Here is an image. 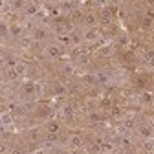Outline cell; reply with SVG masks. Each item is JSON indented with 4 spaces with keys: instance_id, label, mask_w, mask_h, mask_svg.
I'll use <instances>...</instances> for the list:
<instances>
[{
    "instance_id": "5bb4252c",
    "label": "cell",
    "mask_w": 154,
    "mask_h": 154,
    "mask_svg": "<svg viewBox=\"0 0 154 154\" xmlns=\"http://www.w3.org/2000/svg\"><path fill=\"white\" fill-rule=\"evenodd\" d=\"M59 130H61V123H59V121L50 119V121L46 123V132H48V134H59Z\"/></svg>"
},
{
    "instance_id": "3957f363",
    "label": "cell",
    "mask_w": 154,
    "mask_h": 154,
    "mask_svg": "<svg viewBox=\"0 0 154 154\" xmlns=\"http://www.w3.org/2000/svg\"><path fill=\"white\" fill-rule=\"evenodd\" d=\"M99 37H101V33H99L97 28H85V31H83V41L85 42H95Z\"/></svg>"
},
{
    "instance_id": "9a60e30c",
    "label": "cell",
    "mask_w": 154,
    "mask_h": 154,
    "mask_svg": "<svg viewBox=\"0 0 154 154\" xmlns=\"http://www.w3.org/2000/svg\"><path fill=\"white\" fill-rule=\"evenodd\" d=\"M15 73L18 75V79L26 77V75H28V64H26V63H18V64L15 66Z\"/></svg>"
},
{
    "instance_id": "30bf717a",
    "label": "cell",
    "mask_w": 154,
    "mask_h": 154,
    "mask_svg": "<svg viewBox=\"0 0 154 154\" xmlns=\"http://www.w3.org/2000/svg\"><path fill=\"white\" fill-rule=\"evenodd\" d=\"M116 143H118L121 149H125V150H130L132 149V140H130V136H119V138H116Z\"/></svg>"
},
{
    "instance_id": "8fae6325",
    "label": "cell",
    "mask_w": 154,
    "mask_h": 154,
    "mask_svg": "<svg viewBox=\"0 0 154 154\" xmlns=\"http://www.w3.org/2000/svg\"><path fill=\"white\" fill-rule=\"evenodd\" d=\"M33 41H44V38H48V29L42 28V26H37V29L31 33Z\"/></svg>"
},
{
    "instance_id": "484cf974",
    "label": "cell",
    "mask_w": 154,
    "mask_h": 154,
    "mask_svg": "<svg viewBox=\"0 0 154 154\" xmlns=\"http://www.w3.org/2000/svg\"><path fill=\"white\" fill-rule=\"evenodd\" d=\"M77 61H79L81 64H90V57H88V53L86 55H79V57H77Z\"/></svg>"
},
{
    "instance_id": "2e32d148",
    "label": "cell",
    "mask_w": 154,
    "mask_h": 154,
    "mask_svg": "<svg viewBox=\"0 0 154 154\" xmlns=\"http://www.w3.org/2000/svg\"><path fill=\"white\" fill-rule=\"evenodd\" d=\"M77 6H79L77 2H61V4H59L61 11H64V13H73Z\"/></svg>"
},
{
    "instance_id": "cb8c5ba5",
    "label": "cell",
    "mask_w": 154,
    "mask_h": 154,
    "mask_svg": "<svg viewBox=\"0 0 154 154\" xmlns=\"http://www.w3.org/2000/svg\"><path fill=\"white\" fill-rule=\"evenodd\" d=\"M61 73H64V75H72V73H73V66H72V64H64V66H61Z\"/></svg>"
},
{
    "instance_id": "d4e9b609",
    "label": "cell",
    "mask_w": 154,
    "mask_h": 154,
    "mask_svg": "<svg viewBox=\"0 0 154 154\" xmlns=\"http://www.w3.org/2000/svg\"><path fill=\"white\" fill-rule=\"evenodd\" d=\"M38 136H41V132H38V128H31V132H29V138H31V141H37L38 140Z\"/></svg>"
},
{
    "instance_id": "5b68a950",
    "label": "cell",
    "mask_w": 154,
    "mask_h": 154,
    "mask_svg": "<svg viewBox=\"0 0 154 154\" xmlns=\"http://www.w3.org/2000/svg\"><path fill=\"white\" fill-rule=\"evenodd\" d=\"M59 116H61L64 121H72V119L75 118V108H73L72 105H63V106L59 108Z\"/></svg>"
},
{
    "instance_id": "f546056e",
    "label": "cell",
    "mask_w": 154,
    "mask_h": 154,
    "mask_svg": "<svg viewBox=\"0 0 154 154\" xmlns=\"http://www.w3.org/2000/svg\"><path fill=\"white\" fill-rule=\"evenodd\" d=\"M141 24H143L145 28H149V26L152 24V20H150V18H143V22H141Z\"/></svg>"
},
{
    "instance_id": "6da1fadb",
    "label": "cell",
    "mask_w": 154,
    "mask_h": 154,
    "mask_svg": "<svg viewBox=\"0 0 154 154\" xmlns=\"http://www.w3.org/2000/svg\"><path fill=\"white\" fill-rule=\"evenodd\" d=\"M94 75H95V85H99V86H108L110 83H114V77L106 70H97V72H94Z\"/></svg>"
},
{
    "instance_id": "52a82bcc",
    "label": "cell",
    "mask_w": 154,
    "mask_h": 154,
    "mask_svg": "<svg viewBox=\"0 0 154 154\" xmlns=\"http://www.w3.org/2000/svg\"><path fill=\"white\" fill-rule=\"evenodd\" d=\"M0 123H2V128H11L15 119H13V114L9 110H4L2 114H0Z\"/></svg>"
},
{
    "instance_id": "83f0119b",
    "label": "cell",
    "mask_w": 154,
    "mask_h": 154,
    "mask_svg": "<svg viewBox=\"0 0 154 154\" xmlns=\"http://www.w3.org/2000/svg\"><path fill=\"white\" fill-rule=\"evenodd\" d=\"M9 154H26V152H24V149H20V147H11V149H9Z\"/></svg>"
},
{
    "instance_id": "e575fe53",
    "label": "cell",
    "mask_w": 154,
    "mask_h": 154,
    "mask_svg": "<svg viewBox=\"0 0 154 154\" xmlns=\"http://www.w3.org/2000/svg\"><path fill=\"white\" fill-rule=\"evenodd\" d=\"M152 8H154V4H152Z\"/></svg>"
},
{
    "instance_id": "d6986e66",
    "label": "cell",
    "mask_w": 154,
    "mask_h": 154,
    "mask_svg": "<svg viewBox=\"0 0 154 154\" xmlns=\"http://www.w3.org/2000/svg\"><path fill=\"white\" fill-rule=\"evenodd\" d=\"M44 95V83L35 81V97H42Z\"/></svg>"
},
{
    "instance_id": "603a6c76",
    "label": "cell",
    "mask_w": 154,
    "mask_h": 154,
    "mask_svg": "<svg viewBox=\"0 0 154 154\" xmlns=\"http://www.w3.org/2000/svg\"><path fill=\"white\" fill-rule=\"evenodd\" d=\"M59 13H61L59 4H53V6H50V8H48V15H51V17H57Z\"/></svg>"
},
{
    "instance_id": "4fadbf2b",
    "label": "cell",
    "mask_w": 154,
    "mask_h": 154,
    "mask_svg": "<svg viewBox=\"0 0 154 154\" xmlns=\"http://www.w3.org/2000/svg\"><path fill=\"white\" fill-rule=\"evenodd\" d=\"M24 13H26L29 18H33V17H37L38 13H41V6H38V4H26Z\"/></svg>"
},
{
    "instance_id": "1f68e13d",
    "label": "cell",
    "mask_w": 154,
    "mask_h": 154,
    "mask_svg": "<svg viewBox=\"0 0 154 154\" xmlns=\"http://www.w3.org/2000/svg\"><path fill=\"white\" fill-rule=\"evenodd\" d=\"M150 125H152V127H154V116H152V123H150Z\"/></svg>"
},
{
    "instance_id": "44dd1931",
    "label": "cell",
    "mask_w": 154,
    "mask_h": 154,
    "mask_svg": "<svg viewBox=\"0 0 154 154\" xmlns=\"http://www.w3.org/2000/svg\"><path fill=\"white\" fill-rule=\"evenodd\" d=\"M97 55H99V57H108V55H112V46H103V48H99V50H97Z\"/></svg>"
},
{
    "instance_id": "e0dca14e",
    "label": "cell",
    "mask_w": 154,
    "mask_h": 154,
    "mask_svg": "<svg viewBox=\"0 0 154 154\" xmlns=\"http://www.w3.org/2000/svg\"><path fill=\"white\" fill-rule=\"evenodd\" d=\"M72 147H75V149H83L85 147V140L81 138V136H70V141H68Z\"/></svg>"
},
{
    "instance_id": "7402d4cb",
    "label": "cell",
    "mask_w": 154,
    "mask_h": 154,
    "mask_svg": "<svg viewBox=\"0 0 154 154\" xmlns=\"http://www.w3.org/2000/svg\"><path fill=\"white\" fill-rule=\"evenodd\" d=\"M88 118H90V121L95 123V121H101V114H99L97 110H90V112H88Z\"/></svg>"
},
{
    "instance_id": "7c38bea8",
    "label": "cell",
    "mask_w": 154,
    "mask_h": 154,
    "mask_svg": "<svg viewBox=\"0 0 154 154\" xmlns=\"http://www.w3.org/2000/svg\"><path fill=\"white\" fill-rule=\"evenodd\" d=\"M18 42V48H20V50H29L31 46H33V37L31 35H24L22 38H20V41H17Z\"/></svg>"
},
{
    "instance_id": "ba28073f",
    "label": "cell",
    "mask_w": 154,
    "mask_h": 154,
    "mask_svg": "<svg viewBox=\"0 0 154 154\" xmlns=\"http://www.w3.org/2000/svg\"><path fill=\"white\" fill-rule=\"evenodd\" d=\"M22 97L24 99L35 97V83H31V81L24 83V86H22Z\"/></svg>"
},
{
    "instance_id": "836d02e7",
    "label": "cell",
    "mask_w": 154,
    "mask_h": 154,
    "mask_svg": "<svg viewBox=\"0 0 154 154\" xmlns=\"http://www.w3.org/2000/svg\"><path fill=\"white\" fill-rule=\"evenodd\" d=\"M152 108H154V101H152Z\"/></svg>"
},
{
    "instance_id": "4dcf8cb0",
    "label": "cell",
    "mask_w": 154,
    "mask_h": 154,
    "mask_svg": "<svg viewBox=\"0 0 154 154\" xmlns=\"http://www.w3.org/2000/svg\"><path fill=\"white\" fill-rule=\"evenodd\" d=\"M121 154H132V152H130V150H123Z\"/></svg>"
},
{
    "instance_id": "4316f807",
    "label": "cell",
    "mask_w": 154,
    "mask_h": 154,
    "mask_svg": "<svg viewBox=\"0 0 154 154\" xmlns=\"http://www.w3.org/2000/svg\"><path fill=\"white\" fill-rule=\"evenodd\" d=\"M145 59H147L149 63H154V50H147V51H145Z\"/></svg>"
},
{
    "instance_id": "7a4b0ae2",
    "label": "cell",
    "mask_w": 154,
    "mask_h": 154,
    "mask_svg": "<svg viewBox=\"0 0 154 154\" xmlns=\"http://www.w3.org/2000/svg\"><path fill=\"white\" fill-rule=\"evenodd\" d=\"M42 53H44V57H48V59H57V57L63 53V48L59 44H48V46H44Z\"/></svg>"
},
{
    "instance_id": "ffe728a7",
    "label": "cell",
    "mask_w": 154,
    "mask_h": 154,
    "mask_svg": "<svg viewBox=\"0 0 154 154\" xmlns=\"http://www.w3.org/2000/svg\"><path fill=\"white\" fill-rule=\"evenodd\" d=\"M81 81L85 85H95V75L94 73H85V75H81Z\"/></svg>"
},
{
    "instance_id": "277c9868",
    "label": "cell",
    "mask_w": 154,
    "mask_h": 154,
    "mask_svg": "<svg viewBox=\"0 0 154 154\" xmlns=\"http://www.w3.org/2000/svg\"><path fill=\"white\" fill-rule=\"evenodd\" d=\"M136 132L143 140H149V138H154V127L152 125H147V123H141L136 127Z\"/></svg>"
},
{
    "instance_id": "9c48e42d",
    "label": "cell",
    "mask_w": 154,
    "mask_h": 154,
    "mask_svg": "<svg viewBox=\"0 0 154 154\" xmlns=\"http://www.w3.org/2000/svg\"><path fill=\"white\" fill-rule=\"evenodd\" d=\"M83 22H85L86 28H95L99 24V18L95 15H92V13H86V15H83Z\"/></svg>"
},
{
    "instance_id": "ac0fdd59",
    "label": "cell",
    "mask_w": 154,
    "mask_h": 154,
    "mask_svg": "<svg viewBox=\"0 0 154 154\" xmlns=\"http://www.w3.org/2000/svg\"><path fill=\"white\" fill-rule=\"evenodd\" d=\"M152 101H154V95L149 94V92H143V94L140 95V103H141V105H147V103H152Z\"/></svg>"
},
{
    "instance_id": "d6a6232c",
    "label": "cell",
    "mask_w": 154,
    "mask_h": 154,
    "mask_svg": "<svg viewBox=\"0 0 154 154\" xmlns=\"http://www.w3.org/2000/svg\"><path fill=\"white\" fill-rule=\"evenodd\" d=\"M38 154H46V152H38Z\"/></svg>"
},
{
    "instance_id": "f1b7e54d",
    "label": "cell",
    "mask_w": 154,
    "mask_h": 154,
    "mask_svg": "<svg viewBox=\"0 0 154 154\" xmlns=\"http://www.w3.org/2000/svg\"><path fill=\"white\" fill-rule=\"evenodd\" d=\"M9 138H11V132H8V128H4V130H2V141L6 143Z\"/></svg>"
},
{
    "instance_id": "8992f818",
    "label": "cell",
    "mask_w": 154,
    "mask_h": 154,
    "mask_svg": "<svg viewBox=\"0 0 154 154\" xmlns=\"http://www.w3.org/2000/svg\"><path fill=\"white\" fill-rule=\"evenodd\" d=\"M24 37V28L20 24H11L9 26V38H15V41H20Z\"/></svg>"
}]
</instances>
